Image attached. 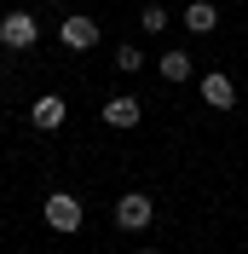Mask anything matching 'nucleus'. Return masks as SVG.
<instances>
[{
	"mask_svg": "<svg viewBox=\"0 0 248 254\" xmlns=\"http://www.w3.org/2000/svg\"><path fill=\"white\" fill-rule=\"evenodd\" d=\"M35 41H41L35 12H0V47H6V52H29Z\"/></svg>",
	"mask_w": 248,
	"mask_h": 254,
	"instance_id": "obj_1",
	"label": "nucleus"
},
{
	"mask_svg": "<svg viewBox=\"0 0 248 254\" xmlns=\"http://www.w3.org/2000/svg\"><path fill=\"white\" fill-rule=\"evenodd\" d=\"M81 220H87V214H81V196H69V190H52L47 196V225L58 231V237H75Z\"/></svg>",
	"mask_w": 248,
	"mask_h": 254,
	"instance_id": "obj_2",
	"label": "nucleus"
},
{
	"mask_svg": "<svg viewBox=\"0 0 248 254\" xmlns=\"http://www.w3.org/2000/svg\"><path fill=\"white\" fill-rule=\"evenodd\" d=\"M58 41H63L69 52H93V47H98V17H87V12H69V17L58 23Z\"/></svg>",
	"mask_w": 248,
	"mask_h": 254,
	"instance_id": "obj_3",
	"label": "nucleus"
},
{
	"mask_svg": "<svg viewBox=\"0 0 248 254\" xmlns=\"http://www.w3.org/2000/svg\"><path fill=\"white\" fill-rule=\"evenodd\" d=\"M150 220H156V202L144 196V190H127V196H116V225H122V231H144Z\"/></svg>",
	"mask_w": 248,
	"mask_h": 254,
	"instance_id": "obj_4",
	"label": "nucleus"
},
{
	"mask_svg": "<svg viewBox=\"0 0 248 254\" xmlns=\"http://www.w3.org/2000/svg\"><path fill=\"white\" fill-rule=\"evenodd\" d=\"M63 116H69V104H63L58 93H41V98L29 104V127H35V133H58Z\"/></svg>",
	"mask_w": 248,
	"mask_h": 254,
	"instance_id": "obj_5",
	"label": "nucleus"
},
{
	"mask_svg": "<svg viewBox=\"0 0 248 254\" xmlns=\"http://www.w3.org/2000/svg\"><path fill=\"white\" fill-rule=\"evenodd\" d=\"M202 104H214V110H231V104H237V81L225 75V69H208V75H202Z\"/></svg>",
	"mask_w": 248,
	"mask_h": 254,
	"instance_id": "obj_6",
	"label": "nucleus"
},
{
	"mask_svg": "<svg viewBox=\"0 0 248 254\" xmlns=\"http://www.w3.org/2000/svg\"><path fill=\"white\" fill-rule=\"evenodd\" d=\"M139 116H144V104H139L133 93L104 98V122H110V127H122V133H127V127H139Z\"/></svg>",
	"mask_w": 248,
	"mask_h": 254,
	"instance_id": "obj_7",
	"label": "nucleus"
},
{
	"mask_svg": "<svg viewBox=\"0 0 248 254\" xmlns=\"http://www.w3.org/2000/svg\"><path fill=\"white\" fill-rule=\"evenodd\" d=\"M156 69H162V81H173V87H179V81L196 75V58H190L185 47H173V52H162V58H156Z\"/></svg>",
	"mask_w": 248,
	"mask_h": 254,
	"instance_id": "obj_8",
	"label": "nucleus"
},
{
	"mask_svg": "<svg viewBox=\"0 0 248 254\" xmlns=\"http://www.w3.org/2000/svg\"><path fill=\"white\" fill-rule=\"evenodd\" d=\"M185 29L190 35H214L219 29V6H214V0H190V6H185Z\"/></svg>",
	"mask_w": 248,
	"mask_h": 254,
	"instance_id": "obj_9",
	"label": "nucleus"
},
{
	"mask_svg": "<svg viewBox=\"0 0 248 254\" xmlns=\"http://www.w3.org/2000/svg\"><path fill=\"white\" fill-rule=\"evenodd\" d=\"M139 64H144L139 47H116V69H122V75H139Z\"/></svg>",
	"mask_w": 248,
	"mask_h": 254,
	"instance_id": "obj_10",
	"label": "nucleus"
},
{
	"mask_svg": "<svg viewBox=\"0 0 248 254\" xmlns=\"http://www.w3.org/2000/svg\"><path fill=\"white\" fill-rule=\"evenodd\" d=\"M139 23H144L150 35H162V29H168V6H144V17H139Z\"/></svg>",
	"mask_w": 248,
	"mask_h": 254,
	"instance_id": "obj_11",
	"label": "nucleus"
},
{
	"mask_svg": "<svg viewBox=\"0 0 248 254\" xmlns=\"http://www.w3.org/2000/svg\"><path fill=\"white\" fill-rule=\"evenodd\" d=\"M139 254H162V249H139Z\"/></svg>",
	"mask_w": 248,
	"mask_h": 254,
	"instance_id": "obj_12",
	"label": "nucleus"
}]
</instances>
